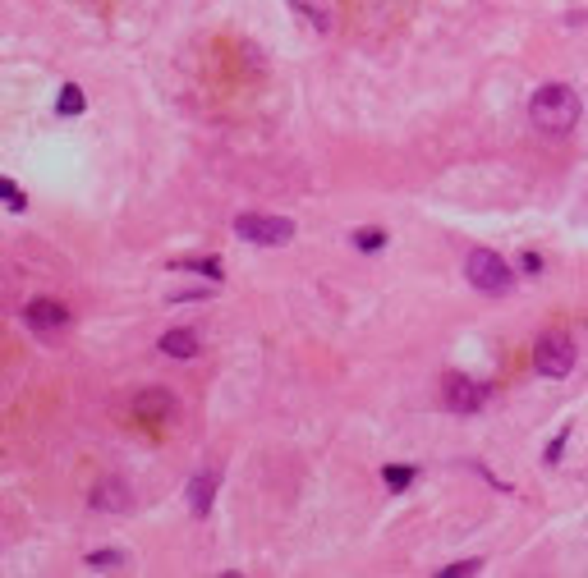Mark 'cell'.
I'll return each instance as SVG.
<instances>
[{
  "instance_id": "6da1fadb",
  "label": "cell",
  "mask_w": 588,
  "mask_h": 578,
  "mask_svg": "<svg viewBox=\"0 0 588 578\" xmlns=\"http://www.w3.org/2000/svg\"><path fill=\"white\" fill-rule=\"evenodd\" d=\"M579 115H584V106L575 96V87H565V83H543L533 92V101H528V120L543 133H552V138H565L579 124Z\"/></svg>"
},
{
  "instance_id": "7a4b0ae2",
  "label": "cell",
  "mask_w": 588,
  "mask_h": 578,
  "mask_svg": "<svg viewBox=\"0 0 588 578\" xmlns=\"http://www.w3.org/2000/svg\"><path fill=\"white\" fill-rule=\"evenodd\" d=\"M464 276H469V285H474L478 294H492V299H501V294L515 289L511 262H506L501 252H492V248H474V252H469Z\"/></svg>"
},
{
  "instance_id": "3957f363",
  "label": "cell",
  "mask_w": 588,
  "mask_h": 578,
  "mask_svg": "<svg viewBox=\"0 0 588 578\" xmlns=\"http://www.w3.org/2000/svg\"><path fill=\"white\" fill-rule=\"evenodd\" d=\"M234 234H239L244 243H258V248H281V243H290L299 230H294V221H285V216L244 211V216H234Z\"/></svg>"
},
{
  "instance_id": "277c9868",
  "label": "cell",
  "mask_w": 588,
  "mask_h": 578,
  "mask_svg": "<svg viewBox=\"0 0 588 578\" xmlns=\"http://www.w3.org/2000/svg\"><path fill=\"white\" fill-rule=\"evenodd\" d=\"M533 367L543 372V377H552V381H561V377H570L575 372V340L570 335H543L533 345Z\"/></svg>"
},
{
  "instance_id": "5b68a950",
  "label": "cell",
  "mask_w": 588,
  "mask_h": 578,
  "mask_svg": "<svg viewBox=\"0 0 588 578\" xmlns=\"http://www.w3.org/2000/svg\"><path fill=\"white\" fill-rule=\"evenodd\" d=\"M441 404H446L450 413L469 418L487 404V386H478V381H469V377H446L441 381Z\"/></svg>"
},
{
  "instance_id": "8992f818",
  "label": "cell",
  "mask_w": 588,
  "mask_h": 578,
  "mask_svg": "<svg viewBox=\"0 0 588 578\" xmlns=\"http://www.w3.org/2000/svg\"><path fill=\"white\" fill-rule=\"evenodd\" d=\"M23 321L37 330V335H60V330L74 321V312L65 308L60 299H33V303L23 308Z\"/></svg>"
},
{
  "instance_id": "52a82bcc",
  "label": "cell",
  "mask_w": 588,
  "mask_h": 578,
  "mask_svg": "<svg viewBox=\"0 0 588 578\" xmlns=\"http://www.w3.org/2000/svg\"><path fill=\"white\" fill-rule=\"evenodd\" d=\"M87 505L97 509V514H124V509H134V491L124 477H102V482L92 487V496H87Z\"/></svg>"
},
{
  "instance_id": "ba28073f",
  "label": "cell",
  "mask_w": 588,
  "mask_h": 578,
  "mask_svg": "<svg viewBox=\"0 0 588 578\" xmlns=\"http://www.w3.org/2000/svg\"><path fill=\"white\" fill-rule=\"evenodd\" d=\"M134 418H138V423H170L175 418V395L161 390V386L138 390V395H134Z\"/></svg>"
},
{
  "instance_id": "9c48e42d",
  "label": "cell",
  "mask_w": 588,
  "mask_h": 578,
  "mask_svg": "<svg viewBox=\"0 0 588 578\" xmlns=\"http://www.w3.org/2000/svg\"><path fill=\"white\" fill-rule=\"evenodd\" d=\"M217 487H221L217 473H193V482H189V509H193V518H207V514H212Z\"/></svg>"
},
{
  "instance_id": "30bf717a",
  "label": "cell",
  "mask_w": 588,
  "mask_h": 578,
  "mask_svg": "<svg viewBox=\"0 0 588 578\" xmlns=\"http://www.w3.org/2000/svg\"><path fill=\"white\" fill-rule=\"evenodd\" d=\"M156 349L165 358H198V330H165Z\"/></svg>"
},
{
  "instance_id": "8fae6325",
  "label": "cell",
  "mask_w": 588,
  "mask_h": 578,
  "mask_svg": "<svg viewBox=\"0 0 588 578\" xmlns=\"http://www.w3.org/2000/svg\"><path fill=\"white\" fill-rule=\"evenodd\" d=\"M124 565H129V555L115 551V546H111V551H92V555H87V569H92V574H120Z\"/></svg>"
},
{
  "instance_id": "7c38bea8",
  "label": "cell",
  "mask_w": 588,
  "mask_h": 578,
  "mask_svg": "<svg viewBox=\"0 0 588 578\" xmlns=\"http://www.w3.org/2000/svg\"><path fill=\"white\" fill-rule=\"evenodd\" d=\"M83 111H87L83 87H78V83H65L60 96H55V115H83Z\"/></svg>"
},
{
  "instance_id": "4fadbf2b",
  "label": "cell",
  "mask_w": 588,
  "mask_h": 578,
  "mask_svg": "<svg viewBox=\"0 0 588 578\" xmlns=\"http://www.w3.org/2000/svg\"><path fill=\"white\" fill-rule=\"evenodd\" d=\"M414 468H409V464H386V468H381V482H386L391 487V491H405V487H414Z\"/></svg>"
},
{
  "instance_id": "5bb4252c",
  "label": "cell",
  "mask_w": 588,
  "mask_h": 578,
  "mask_svg": "<svg viewBox=\"0 0 588 578\" xmlns=\"http://www.w3.org/2000/svg\"><path fill=\"white\" fill-rule=\"evenodd\" d=\"M354 248H364V252L386 248V230H377V225H364V230H354Z\"/></svg>"
},
{
  "instance_id": "9a60e30c",
  "label": "cell",
  "mask_w": 588,
  "mask_h": 578,
  "mask_svg": "<svg viewBox=\"0 0 588 578\" xmlns=\"http://www.w3.org/2000/svg\"><path fill=\"white\" fill-rule=\"evenodd\" d=\"M180 271H198V276H207V280H221L225 271H221V262L217 257H198V262H180Z\"/></svg>"
},
{
  "instance_id": "2e32d148",
  "label": "cell",
  "mask_w": 588,
  "mask_h": 578,
  "mask_svg": "<svg viewBox=\"0 0 588 578\" xmlns=\"http://www.w3.org/2000/svg\"><path fill=\"white\" fill-rule=\"evenodd\" d=\"M0 193H5V202H9V211H23L28 207V198H23V189H18L14 179H0Z\"/></svg>"
},
{
  "instance_id": "e0dca14e",
  "label": "cell",
  "mask_w": 588,
  "mask_h": 578,
  "mask_svg": "<svg viewBox=\"0 0 588 578\" xmlns=\"http://www.w3.org/2000/svg\"><path fill=\"white\" fill-rule=\"evenodd\" d=\"M565 445H570V427H561V432H556V440H552V445H547V464H556V459H561L565 455Z\"/></svg>"
},
{
  "instance_id": "ac0fdd59",
  "label": "cell",
  "mask_w": 588,
  "mask_h": 578,
  "mask_svg": "<svg viewBox=\"0 0 588 578\" xmlns=\"http://www.w3.org/2000/svg\"><path fill=\"white\" fill-rule=\"evenodd\" d=\"M478 569H483V560H459V565H446L441 574L446 578H464V574H478Z\"/></svg>"
},
{
  "instance_id": "d6986e66",
  "label": "cell",
  "mask_w": 588,
  "mask_h": 578,
  "mask_svg": "<svg viewBox=\"0 0 588 578\" xmlns=\"http://www.w3.org/2000/svg\"><path fill=\"white\" fill-rule=\"evenodd\" d=\"M519 267H524V276H538V271H543V257H538V252H524Z\"/></svg>"
}]
</instances>
